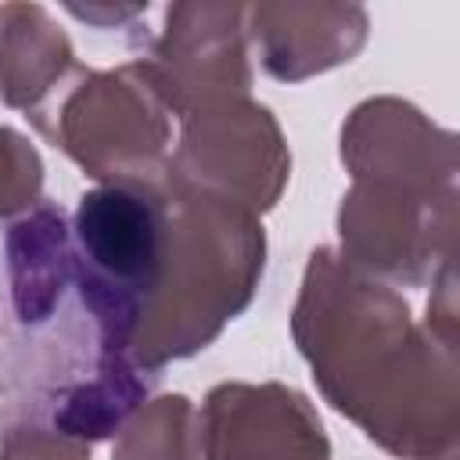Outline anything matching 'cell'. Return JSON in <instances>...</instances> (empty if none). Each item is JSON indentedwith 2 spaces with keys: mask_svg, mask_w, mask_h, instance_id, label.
Wrapping results in <instances>:
<instances>
[{
  "mask_svg": "<svg viewBox=\"0 0 460 460\" xmlns=\"http://www.w3.org/2000/svg\"><path fill=\"white\" fill-rule=\"evenodd\" d=\"M291 338L323 399L399 460H456V341L417 323L406 298L334 248L305 262Z\"/></svg>",
  "mask_w": 460,
  "mask_h": 460,
  "instance_id": "1",
  "label": "cell"
},
{
  "mask_svg": "<svg viewBox=\"0 0 460 460\" xmlns=\"http://www.w3.org/2000/svg\"><path fill=\"white\" fill-rule=\"evenodd\" d=\"M119 356L79 295L65 205L0 219V420L47 410Z\"/></svg>",
  "mask_w": 460,
  "mask_h": 460,
  "instance_id": "2",
  "label": "cell"
},
{
  "mask_svg": "<svg viewBox=\"0 0 460 460\" xmlns=\"http://www.w3.org/2000/svg\"><path fill=\"white\" fill-rule=\"evenodd\" d=\"M165 194V259L129 341V359L155 374L208 349L252 305L266 270V230L255 212L169 180Z\"/></svg>",
  "mask_w": 460,
  "mask_h": 460,
  "instance_id": "3",
  "label": "cell"
},
{
  "mask_svg": "<svg viewBox=\"0 0 460 460\" xmlns=\"http://www.w3.org/2000/svg\"><path fill=\"white\" fill-rule=\"evenodd\" d=\"M29 122L97 183H162L172 111L140 58L119 68L75 65Z\"/></svg>",
  "mask_w": 460,
  "mask_h": 460,
  "instance_id": "4",
  "label": "cell"
},
{
  "mask_svg": "<svg viewBox=\"0 0 460 460\" xmlns=\"http://www.w3.org/2000/svg\"><path fill=\"white\" fill-rule=\"evenodd\" d=\"M169 237L162 183H97L72 212V259L79 295L104 345L129 356L140 313L158 284Z\"/></svg>",
  "mask_w": 460,
  "mask_h": 460,
  "instance_id": "5",
  "label": "cell"
},
{
  "mask_svg": "<svg viewBox=\"0 0 460 460\" xmlns=\"http://www.w3.org/2000/svg\"><path fill=\"white\" fill-rule=\"evenodd\" d=\"M176 122L180 140L169 151V183L234 201L259 219L280 201L291 180V151L266 104L230 97Z\"/></svg>",
  "mask_w": 460,
  "mask_h": 460,
  "instance_id": "6",
  "label": "cell"
},
{
  "mask_svg": "<svg viewBox=\"0 0 460 460\" xmlns=\"http://www.w3.org/2000/svg\"><path fill=\"white\" fill-rule=\"evenodd\" d=\"M388 288H424L456 255V194L352 183L338 205V248Z\"/></svg>",
  "mask_w": 460,
  "mask_h": 460,
  "instance_id": "7",
  "label": "cell"
},
{
  "mask_svg": "<svg viewBox=\"0 0 460 460\" xmlns=\"http://www.w3.org/2000/svg\"><path fill=\"white\" fill-rule=\"evenodd\" d=\"M244 7L226 0L169 4L162 32L140 58L165 97L172 119H183L205 104L248 97L252 61Z\"/></svg>",
  "mask_w": 460,
  "mask_h": 460,
  "instance_id": "8",
  "label": "cell"
},
{
  "mask_svg": "<svg viewBox=\"0 0 460 460\" xmlns=\"http://www.w3.org/2000/svg\"><path fill=\"white\" fill-rule=\"evenodd\" d=\"M341 165L352 183L456 194V137L402 97H367L341 122Z\"/></svg>",
  "mask_w": 460,
  "mask_h": 460,
  "instance_id": "9",
  "label": "cell"
},
{
  "mask_svg": "<svg viewBox=\"0 0 460 460\" xmlns=\"http://www.w3.org/2000/svg\"><path fill=\"white\" fill-rule=\"evenodd\" d=\"M201 460H331L316 406L280 381H223L201 410Z\"/></svg>",
  "mask_w": 460,
  "mask_h": 460,
  "instance_id": "10",
  "label": "cell"
},
{
  "mask_svg": "<svg viewBox=\"0 0 460 460\" xmlns=\"http://www.w3.org/2000/svg\"><path fill=\"white\" fill-rule=\"evenodd\" d=\"M244 32L270 79L302 83L349 65L367 47L370 18L359 4L266 0L244 7Z\"/></svg>",
  "mask_w": 460,
  "mask_h": 460,
  "instance_id": "11",
  "label": "cell"
},
{
  "mask_svg": "<svg viewBox=\"0 0 460 460\" xmlns=\"http://www.w3.org/2000/svg\"><path fill=\"white\" fill-rule=\"evenodd\" d=\"M75 47L43 4H0V97L36 111L75 68Z\"/></svg>",
  "mask_w": 460,
  "mask_h": 460,
  "instance_id": "12",
  "label": "cell"
},
{
  "mask_svg": "<svg viewBox=\"0 0 460 460\" xmlns=\"http://www.w3.org/2000/svg\"><path fill=\"white\" fill-rule=\"evenodd\" d=\"M111 460H201L194 402L180 392L147 399L115 435Z\"/></svg>",
  "mask_w": 460,
  "mask_h": 460,
  "instance_id": "13",
  "label": "cell"
},
{
  "mask_svg": "<svg viewBox=\"0 0 460 460\" xmlns=\"http://www.w3.org/2000/svg\"><path fill=\"white\" fill-rule=\"evenodd\" d=\"M43 198V158L25 133L0 126V219L29 212Z\"/></svg>",
  "mask_w": 460,
  "mask_h": 460,
  "instance_id": "14",
  "label": "cell"
},
{
  "mask_svg": "<svg viewBox=\"0 0 460 460\" xmlns=\"http://www.w3.org/2000/svg\"><path fill=\"white\" fill-rule=\"evenodd\" d=\"M0 460H93V446L58 431L47 420H4Z\"/></svg>",
  "mask_w": 460,
  "mask_h": 460,
  "instance_id": "15",
  "label": "cell"
}]
</instances>
